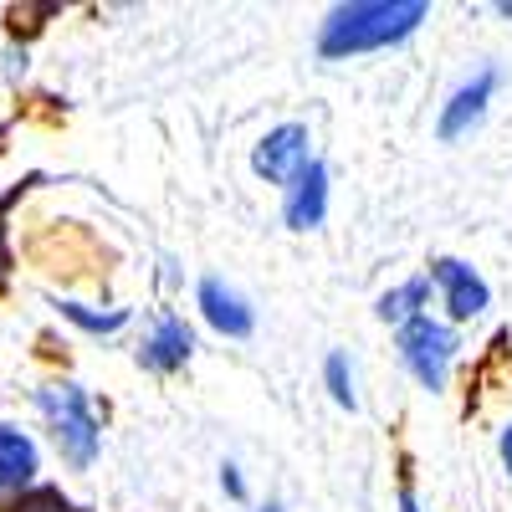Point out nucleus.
Masks as SVG:
<instances>
[{
    "label": "nucleus",
    "instance_id": "20e7f679",
    "mask_svg": "<svg viewBox=\"0 0 512 512\" xmlns=\"http://www.w3.org/2000/svg\"><path fill=\"white\" fill-rule=\"evenodd\" d=\"M303 164H308V128L303 123H277L251 149V175L267 185H292Z\"/></svg>",
    "mask_w": 512,
    "mask_h": 512
},
{
    "label": "nucleus",
    "instance_id": "39448f33",
    "mask_svg": "<svg viewBox=\"0 0 512 512\" xmlns=\"http://www.w3.org/2000/svg\"><path fill=\"white\" fill-rule=\"evenodd\" d=\"M425 282L441 287L446 313H451L456 323H466V318H477V313L492 308V287L482 282V272H477L472 262H461V256H436L431 277H425Z\"/></svg>",
    "mask_w": 512,
    "mask_h": 512
},
{
    "label": "nucleus",
    "instance_id": "2eb2a0df",
    "mask_svg": "<svg viewBox=\"0 0 512 512\" xmlns=\"http://www.w3.org/2000/svg\"><path fill=\"white\" fill-rule=\"evenodd\" d=\"M11 282V241H6V200H0V287Z\"/></svg>",
    "mask_w": 512,
    "mask_h": 512
},
{
    "label": "nucleus",
    "instance_id": "f3484780",
    "mask_svg": "<svg viewBox=\"0 0 512 512\" xmlns=\"http://www.w3.org/2000/svg\"><path fill=\"white\" fill-rule=\"evenodd\" d=\"M502 466H507V472H512V425H507V431H502Z\"/></svg>",
    "mask_w": 512,
    "mask_h": 512
},
{
    "label": "nucleus",
    "instance_id": "9d476101",
    "mask_svg": "<svg viewBox=\"0 0 512 512\" xmlns=\"http://www.w3.org/2000/svg\"><path fill=\"white\" fill-rule=\"evenodd\" d=\"M195 354V333H190V323L185 318H159V328L144 338V364L154 369V374H175V369H185V359Z\"/></svg>",
    "mask_w": 512,
    "mask_h": 512
},
{
    "label": "nucleus",
    "instance_id": "dca6fc26",
    "mask_svg": "<svg viewBox=\"0 0 512 512\" xmlns=\"http://www.w3.org/2000/svg\"><path fill=\"white\" fill-rule=\"evenodd\" d=\"M221 487H226V497H246V482H241V472H236V466H221Z\"/></svg>",
    "mask_w": 512,
    "mask_h": 512
},
{
    "label": "nucleus",
    "instance_id": "423d86ee",
    "mask_svg": "<svg viewBox=\"0 0 512 512\" xmlns=\"http://www.w3.org/2000/svg\"><path fill=\"white\" fill-rule=\"evenodd\" d=\"M282 216L292 231H318L323 216H328V169L318 159H308L303 169H297V180L287 185V205Z\"/></svg>",
    "mask_w": 512,
    "mask_h": 512
},
{
    "label": "nucleus",
    "instance_id": "a211bd4d",
    "mask_svg": "<svg viewBox=\"0 0 512 512\" xmlns=\"http://www.w3.org/2000/svg\"><path fill=\"white\" fill-rule=\"evenodd\" d=\"M400 512H420V502H415V492H410V487L400 492Z\"/></svg>",
    "mask_w": 512,
    "mask_h": 512
},
{
    "label": "nucleus",
    "instance_id": "1a4fd4ad",
    "mask_svg": "<svg viewBox=\"0 0 512 512\" xmlns=\"http://www.w3.org/2000/svg\"><path fill=\"white\" fill-rule=\"evenodd\" d=\"M36 441L26 431H16V425H0V497H21L36 487Z\"/></svg>",
    "mask_w": 512,
    "mask_h": 512
},
{
    "label": "nucleus",
    "instance_id": "9b49d317",
    "mask_svg": "<svg viewBox=\"0 0 512 512\" xmlns=\"http://www.w3.org/2000/svg\"><path fill=\"white\" fill-rule=\"evenodd\" d=\"M425 297H431V282H425V277H410V282H400V287H390V292H384L379 297V318L384 323H415L420 313H425Z\"/></svg>",
    "mask_w": 512,
    "mask_h": 512
},
{
    "label": "nucleus",
    "instance_id": "f03ea898",
    "mask_svg": "<svg viewBox=\"0 0 512 512\" xmlns=\"http://www.w3.org/2000/svg\"><path fill=\"white\" fill-rule=\"evenodd\" d=\"M36 410L47 415L62 461L77 466V472H88V466L98 461V446H103V431H98V415H93L88 395H82L77 384H67V379L62 384H41V390H36Z\"/></svg>",
    "mask_w": 512,
    "mask_h": 512
},
{
    "label": "nucleus",
    "instance_id": "7ed1b4c3",
    "mask_svg": "<svg viewBox=\"0 0 512 512\" xmlns=\"http://www.w3.org/2000/svg\"><path fill=\"white\" fill-rule=\"evenodd\" d=\"M400 359L425 390L441 395L446 379H451V359H456V333L446 323H436L431 313H420L415 323L400 328Z\"/></svg>",
    "mask_w": 512,
    "mask_h": 512
},
{
    "label": "nucleus",
    "instance_id": "6e6552de",
    "mask_svg": "<svg viewBox=\"0 0 512 512\" xmlns=\"http://www.w3.org/2000/svg\"><path fill=\"white\" fill-rule=\"evenodd\" d=\"M492 93H497V72L487 67V72H477L472 82H461V88L451 93V103L441 108V123H436V134L441 139H461L466 128H472L482 113H487V103H492Z\"/></svg>",
    "mask_w": 512,
    "mask_h": 512
},
{
    "label": "nucleus",
    "instance_id": "0eeeda50",
    "mask_svg": "<svg viewBox=\"0 0 512 512\" xmlns=\"http://www.w3.org/2000/svg\"><path fill=\"white\" fill-rule=\"evenodd\" d=\"M200 313H205L210 328L226 333V338H246V333L256 328L251 303H246L236 287H226L221 277H205V282H200Z\"/></svg>",
    "mask_w": 512,
    "mask_h": 512
},
{
    "label": "nucleus",
    "instance_id": "ddd939ff",
    "mask_svg": "<svg viewBox=\"0 0 512 512\" xmlns=\"http://www.w3.org/2000/svg\"><path fill=\"white\" fill-rule=\"evenodd\" d=\"M323 374H328V390H333V400L344 405V410H354V405H359V395H354V374H349V359H344V354H328Z\"/></svg>",
    "mask_w": 512,
    "mask_h": 512
},
{
    "label": "nucleus",
    "instance_id": "f8f14e48",
    "mask_svg": "<svg viewBox=\"0 0 512 512\" xmlns=\"http://www.w3.org/2000/svg\"><path fill=\"white\" fill-rule=\"evenodd\" d=\"M57 308H62V318H67V323L88 328V333H118V328L128 323V313H123V308H113V313H93V308H82V303H57Z\"/></svg>",
    "mask_w": 512,
    "mask_h": 512
},
{
    "label": "nucleus",
    "instance_id": "f257e3e1",
    "mask_svg": "<svg viewBox=\"0 0 512 512\" xmlns=\"http://www.w3.org/2000/svg\"><path fill=\"white\" fill-rule=\"evenodd\" d=\"M425 16H431L425 0H354V6H338L323 21L318 52L323 57H359V52L395 47V41L420 31Z\"/></svg>",
    "mask_w": 512,
    "mask_h": 512
},
{
    "label": "nucleus",
    "instance_id": "6ab92c4d",
    "mask_svg": "<svg viewBox=\"0 0 512 512\" xmlns=\"http://www.w3.org/2000/svg\"><path fill=\"white\" fill-rule=\"evenodd\" d=\"M262 512H282V507H277V502H267V507H262Z\"/></svg>",
    "mask_w": 512,
    "mask_h": 512
},
{
    "label": "nucleus",
    "instance_id": "4468645a",
    "mask_svg": "<svg viewBox=\"0 0 512 512\" xmlns=\"http://www.w3.org/2000/svg\"><path fill=\"white\" fill-rule=\"evenodd\" d=\"M11 512H82V507H72L57 487H31L11 502Z\"/></svg>",
    "mask_w": 512,
    "mask_h": 512
}]
</instances>
